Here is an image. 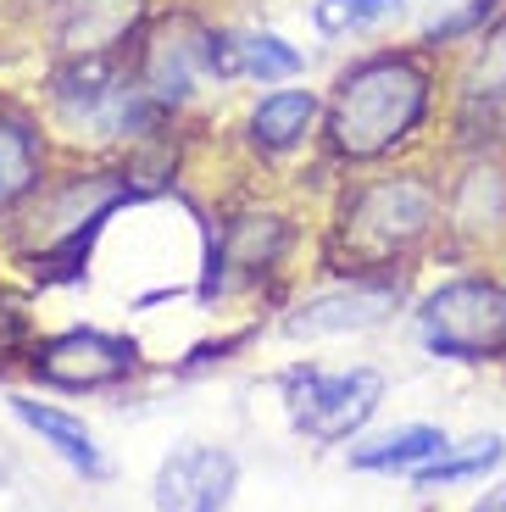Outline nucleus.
I'll list each match as a JSON object with an SVG mask.
<instances>
[{
	"label": "nucleus",
	"mask_w": 506,
	"mask_h": 512,
	"mask_svg": "<svg viewBox=\"0 0 506 512\" xmlns=\"http://www.w3.org/2000/svg\"><path fill=\"white\" fill-rule=\"evenodd\" d=\"M434 128L445 134V56L429 45H379L334 78L323 101V156L340 173L412 162Z\"/></svg>",
	"instance_id": "obj_1"
},
{
	"label": "nucleus",
	"mask_w": 506,
	"mask_h": 512,
	"mask_svg": "<svg viewBox=\"0 0 506 512\" xmlns=\"http://www.w3.org/2000/svg\"><path fill=\"white\" fill-rule=\"evenodd\" d=\"M445 223V162H390L351 173L334 195L323 229V273H412V262L440 251Z\"/></svg>",
	"instance_id": "obj_2"
},
{
	"label": "nucleus",
	"mask_w": 506,
	"mask_h": 512,
	"mask_svg": "<svg viewBox=\"0 0 506 512\" xmlns=\"http://www.w3.org/2000/svg\"><path fill=\"white\" fill-rule=\"evenodd\" d=\"M134 201H140L134 173H112V167L67 173V179L45 184L34 195V206L17 218L12 240L45 284H56V279L73 284V279H84V256H89V245L101 240V223L112 218L117 206H134Z\"/></svg>",
	"instance_id": "obj_3"
},
{
	"label": "nucleus",
	"mask_w": 506,
	"mask_h": 512,
	"mask_svg": "<svg viewBox=\"0 0 506 512\" xmlns=\"http://www.w3.org/2000/svg\"><path fill=\"white\" fill-rule=\"evenodd\" d=\"M412 329L418 346L434 362H462V368H501L506 362V268L479 262L451 279L429 284L412 301Z\"/></svg>",
	"instance_id": "obj_4"
},
{
	"label": "nucleus",
	"mask_w": 506,
	"mask_h": 512,
	"mask_svg": "<svg viewBox=\"0 0 506 512\" xmlns=\"http://www.w3.org/2000/svg\"><path fill=\"white\" fill-rule=\"evenodd\" d=\"M51 112L67 134L84 140H151L162 123V106L145 95L140 73L117 56L95 62H56L51 73Z\"/></svg>",
	"instance_id": "obj_5"
},
{
	"label": "nucleus",
	"mask_w": 506,
	"mask_h": 512,
	"mask_svg": "<svg viewBox=\"0 0 506 512\" xmlns=\"http://www.w3.org/2000/svg\"><path fill=\"white\" fill-rule=\"evenodd\" d=\"M451 151H506V6L445 56V156Z\"/></svg>",
	"instance_id": "obj_6"
},
{
	"label": "nucleus",
	"mask_w": 506,
	"mask_h": 512,
	"mask_svg": "<svg viewBox=\"0 0 506 512\" xmlns=\"http://www.w3.org/2000/svg\"><path fill=\"white\" fill-rule=\"evenodd\" d=\"M506 251V151H451L445 156V223L440 256L456 268H479Z\"/></svg>",
	"instance_id": "obj_7"
},
{
	"label": "nucleus",
	"mask_w": 506,
	"mask_h": 512,
	"mask_svg": "<svg viewBox=\"0 0 506 512\" xmlns=\"http://www.w3.org/2000/svg\"><path fill=\"white\" fill-rule=\"evenodd\" d=\"M284 390V412H290L295 435H306L312 446H345L362 440V429L379 418L384 407V373L379 368H290L279 379Z\"/></svg>",
	"instance_id": "obj_8"
},
{
	"label": "nucleus",
	"mask_w": 506,
	"mask_h": 512,
	"mask_svg": "<svg viewBox=\"0 0 506 512\" xmlns=\"http://www.w3.org/2000/svg\"><path fill=\"white\" fill-rule=\"evenodd\" d=\"M295 245V229L279 206H240L206 234V268H201V301L234 290H256L284 268Z\"/></svg>",
	"instance_id": "obj_9"
},
{
	"label": "nucleus",
	"mask_w": 506,
	"mask_h": 512,
	"mask_svg": "<svg viewBox=\"0 0 506 512\" xmlns=\"http://www.w3.org/2000/svg\"><path fill=\"white\" fill-rule=\"evenodd\" d=\"M412 307V273H356V279H329L306 301L284 312L290 340H329V334H367L384 329L395 312Z\"/></svg>",
	"instance_id": "obj_10"
},
{
	"label": "nucleus",
	"mask_w": 506,
	"mask_h": 512,
	"mask_svg": "<svg viewBox=\"0 0 506 512\" xmlns=\"http://www.w3.org/2000/svg\"><path fill=\"white\" fill-rule=\"evenodd\" d=\"M23 368L51 390H112L140 373V340L112 329H62L34 340Z\"/></svg>",
	"instance_id": "obj_11"
},
{
	"label": "nucleus",
	"mask_w": 506,
	"mask_h": 512,
	"mask_svg": "<svg viewBox=\"0 0 506 512\" xmlns=\"http://www.w3.org/2000/svg\"><path fill=\"white\" fill-rule=\"evenodd\" d=\"M145 17H151V0H51L45 39L56 62H95L123 51L145 28Z\"/></svg>",
	"instance_id": "obj_12"
},
{
	"label": "nucleus",
	"mask_w": 506,
	"mask_h": 512,
	"mask_svg": "<svg viewBox=\"0 0 506 512\" xmlns=\"http://www.w3.org/2000/svg\"><path fill=\"white\" fill-rule=\"evenodd\" d=\"M240 490V462L223 446H178L156 462L151 501L156 512H228Z\"/></svg>",
	"instance_id": "obj_13"
},
{
	"label": "nucleus",
	"mask_w": 506,
	"mask_h": 512,
	"mask_svg": "<svg viewBox=\"0 0 506 512\" xmlns=\"http://www.w3.org/2000/svg\"><path fill=\"white\" fill-rule=\"evenodd\" d=\"M201 39H206V23H195V17H167V23H156L151 34H145L134 73H140L145 95H151L162 112H178V106L195 101V84L206 78Z\"/></svg>",
	"instance_id": "obj_14"
},
{
	"label": "nucleus",
	"mask_w": 506,
	"mask_h": 512,
	"mask_svg": "<svg viewBox=\"0 0 506 512\" xmlns=\"http://www.w3.org/2000/svg\"><path fill=\"white\" fill-rule=\"evenodd\" d=\"M312 134H323V101H317V90H273L245 112V145L262 162H279V156L301 151Z\"/></svg>",
	"instance_id": "obj_15"
},
{
	"label": "nucleus",
	"mask_w": 506,
	"mask_h": 512,
	"mask_svg": "<svg viewBox=\"0 0 506 512\" xmlns=\"http://www.w3.org/2000/svg\"><path fill=\"white\" fill-rule=\"evenodd\" d=\"M45 134L28 112L0 106V223L23 218L34 195L45 190Z\"/></svg>",
	"instance_id": "obj_16"
},
{
	"label": "nucleus",
	"mask_w": 506,
	"mask_h": 512,
	"mask_svg": "<svg viewBox=\"0 0 506 512\" xmlns=\"http://www.w3.org/2000/svg\"><path fill=\"white\" fill-rule=\"evenodd\" d=\"M6 407H12V418L23 423V429H34L39 446H51L56 457L67 462L73 474H84V479H112V462H106V451L95 446V435H89L73 412L51 407V401H34V396H6Z\"/></svg>",
	"instance_id": "obj_17"
},
{
	"label": "nucleus",
	"mask_w": 506,
	"mask_h": 512,
	"mask_svg": "<svg viewBox=\"0 0 506 512\" xmlns=\"http://www.w3.org/2000/svg\"><path fill=\"white\" fill-rule=\"evenodd\" d=\"M451 446L445 423H395L384 435H367V440H351V468L356 474H401L412 479L423 462H434L440 451Z\"/></svg>",
	"instance_id": "obj_18"
},
{
	"label": "nucleus",
	"mask_w": 506,
	"mask_h": 512,
	"mask_svg": "<svg viewBox=\"0 0 506 512\" xmlns=\"http://www.w3.org/2000/svg\"><path fill=\"white\" fill-rule=\"evenodd\" d=\"M506 462V435H473V440H451L434 462H423L412 474V490L418 496H434V490H456V485H484Z\"/></svg>",
	"instance_id": "obj_19"
},
{
	"label": "nucleus",
	"mask_w": 506,
	"mask_h": 512,
	"mask_svg": "<svg viewBox=\"0 0 506 512\" xmlns=\"http://www.w3.org/2000/svg\"><path fill=\"white\" fill-rule=\"evenodd\" d=\"M501 6H506V0H445L440 12L418 28V45H429L434 56L462 51L473 34H484V28L501 17Z\"/></svg>",
	"instance_id": "obj_20"
},
{
	"label": "nucleus",
	"mask_w": 506,
	"mask_h": 512,
	"mask_svg": "<svg viewBox=\"0 0 506 512\" xmlns=\"http://www.w3.org/2000/svg\"><path fill=\"white\" fill-rule=\"evenodd\" d=\"M406 0H312V28L329 39H351V34H373L384 23H401Z\"/></svg>",
	"instance_id": "obj_21"
},
{
	"label": "nucleus",
	"mask_w": 506,
	"mask_h": 512,
	"mask_svg": "<svg viewBox=\"0 0 506 512\" xmlns=\"http://www.w3.org/2000/svg\"><path fill=\"white\" fill-rule=\"evenodd\" d=\"M240 67L256 84H290L306 67V56L273 28H240Z\"/></svg>",
	"instance_id": "obj_22"
},
{
	"label": "nucleus",
	"mask_w": 506,
	"mask_h": 512,
	"mask_svg": "<svg viewBox=\"0 0 506 512\" xmlns=\"http://www.w3.org/2000/svg\"><path fill=\"white\" fill-rule=\"evenodd\" d=\"M12 351L28 357V318H23V307H12L0 295V357H12Z\"/></svg>",
	"instance_id": "obj_23"
},
{
	"label": "nucleus",
	"mask_w": 506,
	"mask_h": 512,
	"mask_svg": "<svg viewBox=\"0 0 506 512\" xmlns=\"http://www.w3.org/2000/svg\"><path fill=\"white\" fill-rule=\"evenodd\" d=\"M468 512H506V479H501V485H484V496L473 501Z\"/></svg>",
	"instance_id": "obj_24"
}]
</instances>
